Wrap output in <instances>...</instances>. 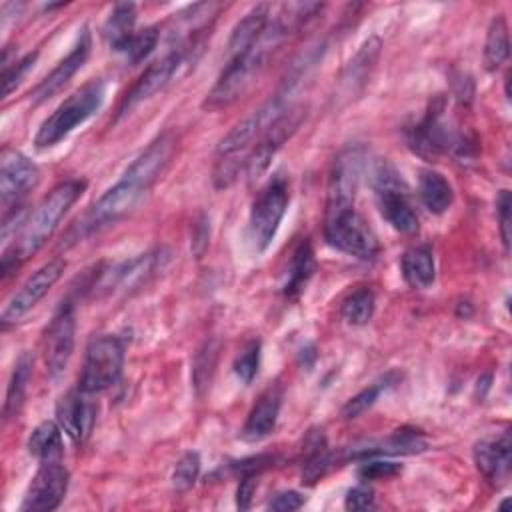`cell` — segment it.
Here are the masks:
<instances>
[{
	"label": "cell",
	"instance_id": "obj_1",
	"mask_svg": "<svg viewBox=\"0 0 512 512\" xmlns=\"http://www.w3.org/2000/svg\"><path fill=\"white\" fill-rule=\"evenodd\" d=\"M84 180H64L56 184L42 202L34 208V212L26 218L22 230L14 238L12 246L2 252V276H10L26 258L34 256L54 234L60 220L72 208V204L84 194Z\"/></svg>",
	"mask_w": 512,
	"mask_h": 512
},
{
	"label": "cell",
	"instance_id": "obj_2",
	"mask_svg": "<svg viewBox=\"0 0 512 512\" xmlns=\"http://www.w3.org/2000/svg\"><path fill=\"white\" fill-rule=\"evenodd\" d=\"M290 98L292 96H288L286 92L276 90L274 96L260 104L220 140L212 166V182L216 188H228L236 182L240 170L246 166V158L256 140L292 106Z\"/></svg>",
	"mask_w": 512,
	"mask_h": 512
},
{
	"label": "cell",
	"instance_id": "obj_3",
	"mask_svg": "<svg viewBox=\"0 0 512 512\" xmlns=\"http://www.w3.org/2000/svg\"><path fill=\"white\" fill-rule=\"evenodd\" d=\"M284 40H286V36L268 20V26H266L264 34L260 36V40L248 52L228 60V64L220 72L216 84L206 94L202 108L216 112V110L228 108L240 96H244L250 90V86L258 80V76L262 74L270 54Z\"/></svg>",
	"mask_w": 512,
	"mask_h": 512
},
{
	"label": "cell",
	"instance_id": "obj_4",
	"mask_svg": "<svg viewBox=\"0 0 512 512\" xmlns=\"http://www.w3.org/2000/svg\"><path fill=\"white\" fill-rule=\"evenodd\" d=\"M444 98L438 96L430 102L426 114L404 130L408 146L422 158L432 160L440 154H454L458 158H470L474 152V142L466 138V134L458 132L444 118Z\"/></svg>",
	"mask_w": 512,
	"mask_h": 512
},
{
	"label": "cell",
	"instance_id": "obj_5",
	"mask_svg": "<svg viewBox=\"0 0 512 512\" xmlns=\"http://www.w3.org/2000/svg\"><path fill=\"white\" fill-rule=\"evenodd\" d=\"M148 190L144 186H140L136 180L128 178L122 174V178L108 188L76 222L74 226L68 230L66 238H64V246H72L100 230H104L106 226L118 222L120 218H124L146 194Z\"/></svg>",
	"mask_w": 512,
	"mask_h": 512
},
{
	"label": "cell",
	"instance_id": "obj_6",
	"mask_svg": "<svg viewBox=\"0 0 512 512\" xmlns=\"http://www.w3.org/2000/svg\"><path fill=\"white\" fill-rule=\"evenodd\" d=\"M106 84L96 78L72 92L38 128L34 144L38 148H50L62 142L72 130L84 124L104 102Z\"/></svg>",
	"mask_w": 512,
	"mask_h": 512
},
{
	"label": "cell",
	"instance_id": "obj_7",
	"mask_svg": "<svg viewBox=\"0 0 512 512\" xmlns=\"http://www.w3.org/2000/svg\"><path fill=\"white\" fill-rule=\"evenodd\" d=\"M382 218L402 234L418 232V216L410 204L408 186L388 160H378L370 176Z\"/></svg>",
	"mask_w": 512,
	"mask_h": 512
},
{
	"label": "cell",
	"instance_id": "obj_8",
	"mask_svg": "<svg viewBox=\"0 0 512 512\" xmlns=\"http://www.w3.org/2000/svg\"><path fill=\"white\" fill-rule=\"evenodd\" d=\"M200 46V40H188V42H176L160 60L152 62L136 80V84L128 90L124 96L120 108H118V118L126 116L132 108L138 104L150 100L158 92H162L184 68L188 66L190 60H194V52Z\"/></svg>",
	"mask_w": 512,
	"mask_h": 512
},
{
	"label": "cell",
	"instance_id": "obj_9",
	"mask_svg": "<svg viewBox=\"0 0 512 512\" xmlns=\"http://www.w3.org/2000/svg\"><path fill=\"white\" fill-rule=\"evenodd\" d=\"M124 366V340L112 334L94 336L84 352L78 390L84 394H98L112 388Z\"/></svg>",
	"mask_w": 512,
	"mask_h": 512
},
{
	"label": "cell",
	"instance_id": "obj_10",
	"mask_svg": "<svg viewBox=\"0 0 512 512\" xmlns=\"http://www.w3.org/2000/svg\"><path fill=\"white\" fill-rule=\"evenodd\" d=\"M364 162H366V152L362 144H348L336 154L328 172L324 220L354 208Z\"/></svg>",
	"mask_w": 512,
	"mask_h": 512
},
{
	"label": "cell",
	"instance_id": "obj_11",
	"mask_svg": "<svg viewBox=\"0 0 512 512\" xmlns=\"http://www.w3.org/2000/svg\"><path fill=\"white\" fill-rule=\"evenodd\" d=\"M288 200H290L288 184L282 176H276L274 180H270L268 186L254 200L250 210V220H248V232L256 252H264L272 244L280 228V222L286 214Z\"/></svg>",
	"mask_w": 512,
	"mask_h": 512
},
{
	"label": "cell",
	"instance_id": "obj_12",
	"mask_svg": "<svg viewBox=\"0 0 512 512\" xmlns=\"http://www.w3.org/2000/svg\"><path fill=\"white\" fill-rule=\"evenodd\" d=\"M324 238L332 248L360 260H374L380 252L374 230L354 208L326 218Z\"/></svg>",
	"mask_w": 512,
	"mask_h": 512
},
{
	"label": "cell",
	"instance_id": "obj_13",
	"mask_svg": "<svg viewBox=\"0 0 512 512\" xmlns=\"http://www.w3.org/2000/svg\"><path fill=\"white\" fill-rule=\"evenodd\" d=\"M306 118V108L302 104H292L276 122H272L266 132L256 140L246 158V176L250 182L258 180L270 166L278 150L292 138Z\"/></svg>",
	"mask_w": 512,
	"mask_h": 512
},
{
	"label": "cell",
	"instance_id": "obj_14",
	"mask_svg": "<svg viewBox=\"0 0 512 512\" xmlns=\"http://www.w3.org/2000/svg\"><path fill=\"white\" fill-rule=\"evenodd\" d=\"M74 332H76V314L74 302L70 298L62 300L56 308L50 324L44 330V362L48 376L56 380L64 374L72 352H74Z\"/></svg>",
	"mask_w": 512,
	"mask_h": 512
},
{
	"label": "cell",
	"instance_id": "obj_15",
	"mask_svg": "<svg viewBox=\"0 0 512 512\" xmlns=\"http://www.w3.org/2000/svg\"><path fill=\"white\" fill-rule=\"evenodd\" d=\"M40 182L38 166L22 152L14 148H4L0 156V206L8 212L22 206L28 192Z\"/></svg>",
	"mask_w": 512,
	"mask_h": 512
},
{
	"label": "cell",
	"instance_id": "obj_16",
	"mask_svg": "<svg viewBox=\"0 0 512 512\" xmlns=\"http://www.w3.org/2000/svg\"><path fill=\"white\" fill-rule=\"evenodd\" d=\"M66 270V262L62 258H52L46 264H42L6 302L0 322L2 326L18 322L26 312H30L50 290L52 286L62 278Z\"/></svg>",
	"mask_w": 512,
	"mask_h": 512
},
{
	"label": "cell",
	"instance_id": "obj_17",
	"mask_svg": "<svg viewBox=\"0 0 512 512\" xmlns=\"http://www.w3.org/2000/svg\"><path fill=\"white\" fill-rule=\"evenodd\" d=\"M70 474L62 460L40 462L20 504L22 512H50L60 506L66 496Z\"/></svg>",
	"mask_w": 512,
	"mask_h": 512
},
{
	"label": "cell",
	"instance_id": "obj_18",
	"mask_svg": "<svg viewBox=\"0 0 512 512\" xmlns=\"http://www.w3.org/2000/svg\"><path fill=\"white\" fill-rule=\"evenodd\" d=\"M176 152V134L172 130L162 132L154 138L124 170V176L136 180L140 186L150 190L154 182L164 174Z\"/></svg>",
	"mask_w": 512,
	"mask_h": 512
},
{
	"label": "cell",
	"instance_id": "obj_19",
	"mask_svg": "<svg viewBox=\"0 0 512 512\" xmlns=\"http://www.w3.org/2000/svg\"><path fill=\"white\" fill-rule=\"evenodd\" d=\"M90 48H92V36H90V30L84 26L76 44L66 54V58H62L56 64V68L44 80H40L38 86L30 92L32 104H42L48 98H52L56 92H60L70 82V78L84 66V62L90 56Z\"/></svg>",
	"mask_w": 512,
	"mask_h": 512
},
{
	"label": "cell",
	"instance_id": "obj_20",
	"mask_svg": "<svg viewBox=\"0 0 512 512\" xmlns=\"http://www.w3.org/2000/svg\"><path fill=\"white\" fill-rule=\"evenodd\" d=\"M472 454H474V464L478 472L486 480H490L496 486L508 480L510 466H512V442L508 432L478 440L474 444Z\"/></svg>",
	"mask_w": 512,
	"mask_h": 512
},
{
	"label": "cell",
	"instance_id": "obj_21",
	"mask_svg": "<svg viewBox=\"0 0 512 512\" xmlns=\"http://www.w3.org/2000/svg\"><path fill=\"white\" fill-rule=\"evenodd\" d=\"M88 396L82 390H72L56 406V422L76 444L90 436L96 422V404Z\"/></svg>",
	"mask_w": 512,
	"mask_h": 512
},
{
	"label": "cell",
	"instance_id": "obj_22",
	"mask_svg": "<svg viewBox=\"0 0 512 512\" xmlns=\"http://www.w3.org/2000/svg\"><path fill=\"white\" fill-rule=\"evenodd\" d=\"M282 406V388L280 384H270L250 408L246 422L242 426V440L244 442H260L262 438L270 436L276 428L278 414Z\"/></svg>",
	"mask_w": 512,
	"mask_h": 512
},
{
	"label": "cell",
	"instance_id": "obj_23",
	"mask_svg": "<svg viewBox=\"0 0 512 512\" xmlns=\"http://www.w3.org/2000/svg\"><path fill=\"white\" fill-rule=\"evenodd\" d=\"M268 20H270L268 4H256L250 12H246L230 32V40H228L230 58L248 52L264 34Z\"/></svg>",
	"mask_w": 512,
	"mask_h": 512
},
{
	"label": "cell",
	"instance_id": "obj_24",
	"mask_svg": "<svg viewBox=\"0 0 512 512\" xmlns=\"http://www.w3.org/2000/svg\"><path fill=\"white\" fill-rule=\"evenodd\" d=\"M304 464H302V482L316 484L320 478L328 474V470L336 464V454L330 452L326 434L322 428L308 430L304 438Z\"/></svg>",
	"mask_w": 512,
	"mask_h": 512
},
{
	"label": "cell",
	"instance_id": "obj_25",
	"mask_svg": "<svg viewBox=\"0 0 512 512\" xmlns=\"http://www.w3.org/2000/svg\"><path fill=\"white\" fill-rule=\"evenodd\" d=\"M380 40L376 38V36H372V38H368L362 46H360V50L350 58V62L346 64V68L342 70V90L348 94V96H352V94H356V92H360L364 86H366V82H368V78H370V74H372V70H374V64H376V60H378V54H380Z\"/></svg>",
	"mask_w": 512,
	"mask_h": 512
},
{
	"label": "cell",
	"instance_id": "obj_26",
	"mask_svg": "<svg viewBox=\"0 0 512 512\" xmlns=\"http://www.w3.org/2000/svg\"><path fill=\"white\" fill-rule=\"evenodd\" d=\"M314 268H316L314 250H312V244L304 238L296 244V248L292 252V258L288 264V274L282 284L284 296L290 300H296L302 294V290L306 288V284L310 282Z\"/></svg>",
	"mask_w": 512,
	"mask_h": 512
},
{
	"label": "cell",
	"instance_id": "obj_27",
	"mask_svg": "<svg viewBox=\"0 0 512 512\" xmlns=\"http://www.w3.org/2000/svg\"><path fill=\"white\" fill-rule=\"evenodd\" d=\"M400 270L404 280L412 288H428L436 278L434 254L428 244H418L408 248L400 258Z\"/></svg>",
	"mask_w": 512,
	"mask_h": 512
},
{
	"label": "cell",
	"instance_id": "obj_28",
	"mask_svg": "<svg viewBox=\"0 0 512 512\" xmlns=\"http://www.w3.org/2000/svg\"><path fill=\"white\" fill-rule=\"evenodd\" d=\"M418 194L422 204L432 214H444L454 202L452 184L436 170L428 168L420 172L418 178Z\"/></svg>",
	"mask_w": 512,
	"mask_h": 512
},
{
	"label": "cell",
	"instance_id": "obj_29",
	"mask_svg": "<svg viewBox=\"0 0 512 512\" xmlns=\"http://www.w3.org/2000/svg\"><path fill=\"white\" fill-rule=\"evenodd\" d=\"M32 368H34V358L28 352H22L14 364L10 382H8V390H6V400H4V420L14 418L24 400H26V392H28V384L32 378Z\"/></svg>",
	"mask_w": 512,
	"mask_h": 512
},
{
	"label": "cell",
	"instance_id": "obj_30",
	"mask_svg": "<svg viewBox=\"0 0 512 512\" xmlns=\"http://www.w3.org/2000/svg\"><path fill=\"white\" fill-rule=\"evenodd\" d=\"M28 452L38 458L40 462L46 460H62L64 444H62V428L58 422L44 420L40 422L30 438H28Z\"/></svg>",
	"mask_w": 512,
	"mask_h": 512
},
{
	"label": "cell",
	"instance_id": "obj_31",
	"mask_svg": "<svg viewBox=\"0 0 512 512\" xmlns=\"http://www.w3.org/2000/svg\"><path fill=\"white\" fill-rule=\"evenodd\" d=\"M510 56V38H508V24L502 14H496L490 20L486 42H484V66L486 70H498Z\"/></svg>",
	"mask_w": 512,
	"mask_h": 512
},
{
	"label": "cell",
	"instance_id": "obj_32",
	"mask_svg": "<svg viewBox=\"0 0 512 512\" xmlns=\"http://www.w3.org/2000/svg\"><path fill=\"white\" fill-rule=\"evenodd\" d=\"M134 24H136V6L132 2L116 4L102 28V34L114 52H118V48L136 32Z\"/></svg>",
	"mask_w": 512,
	"mask_h": 512
},
{
	"label": "cell",
	"instance_id": "obj_33",
	"mask_svg": "<svg viewBox=\"0 0 512 512\" xmlns=\"http://www.w3.org/2000/svg\"><path fill=\"white\" fill-rule=\"evenodd\" d=\"M376 298L370 288H358L342 300L340 316L350 326H364L372 320Z\"/></svg>",
	"mask_w": 512,
	"mask_h": 512
},
{
	"label": "cell",
	"instance_id": "obj_34",
	"mask_svg": "<svg viewBox=\"0 0 512 512\" xmlns=\"http://www.w3.org/2000/svg\"><path fill=\"white\" fill-rule=\"evenodd\" d=\"M394 384H398V376L394 372L386 374L382 380L370 384L368 388L360 390L356 396H352L344 406H342V418L352 420L358 418L360 414H364L370 406H374V402L380 398V394L388 388H392Z\"/></svg>",
	"mask_w": 512,
	"mask_h": 512
},
{
	"label": "cell",
	"instance_id": "obj_35",
	"mask_svg": "<svg viewBox=\"0 0 512 512\" xmlns=\"http://www.w3.org/2000/svg\"><path fill=\"white\" fill-rule=\"evenodd\" d=\"M218 360V342L216 340H206L202 348L194 356V366H192V380L198 396H202L212 382V374L216 368Z\"/></svg>",
	"mask_w": 512,
	"mask_h": 512
},
{
	"label": "cell",
	"instance_id": "obj_36",
	"mask_svg": "<svg viewBox=\"0 0 512 512\" xmlns=\"http://www.w3.org/2000/svg\"><path fill=\"white\" fill-rule=\"evenodd\" d=\"M160 38V30L156 26H148L142 28L138 32H134L120 48L118 52L130 62V64H138L142 62L146 56H150V52L156 48Z\"/></svg>",
	"mask_w": 512,
	"mask_h": 512
},
{
	"label": "cell",
	"instance_id": "obj_37",
	"mask_svg": "<svg viewBox=\"0 0 512 512\" xmlns=\"http://www.w3.org/2000/svg\"><path fill=\"white\" fill-rule=\"evenodd\" d=\"M200 476V456L198 452H186L182 458L176 462L174 472H172V486L176 492H186L190 490Z\"/></svg>",
	"mask_w": 512,
	"mask_h": 512
},
{
	"label": "cell",
	"instance_id": "obj_38",
	"mask_svg": "<svg viewBox=\"0 0 512 512\" xmlns=\"http://www.w3.org/2000/svg\"><path fill=\"white\" fill-rule=\"evenodd\" d=\"M260 350H262V344L260 340H250L242 352L234 358V374L238 376V380L242 384H250L256 374H258V366H260Z\"/></svg>",
	"mask_w": 512,
	"mask_h": 512
},
{
	"label": "cell",
	"instance_id": "obj_39",
	"mask_svg": "<svg viewBox=\"0 0 512 512\" xmlns=\"http://www.w3.org/2000/svg\"><path fill=\"white\" fill-rule=\"evenodd\" d=\"M402 472V466L390 460H378L374 458H366L364 464H360L358 468V478L362 482H372V480H384V478H392L396 474Z\"/></svg>",
	"mask_w": 512,
	"mask_h": 512
},
{
	"label": "cell",
	"instance_id": "obj_40",
	"mask_svg": "<svg viewBox=\"0 0 512 512\" xmlns=\"http://www.w3.org/2000/svg\"><path fill=\"white\" fill-rule=\"evenodd\" d=\"M36 58H38V52H28L12 66H4V98L16 90V86L24 80L26 72L34 66Z\"/></svg>",
	"mask_w": 512,
	"mask_h": 512
},
{
	"label": "cell",
	"instance_id": "obj_41",
	"mask_svg": "<svg viewBox=\"0 0 512 512\" xmlns=\"http://www.w3.org/2000/svg\"><path fill=\"white\" fill-rule=\"evenodd\" d=\"M344 508L346 510H368V508H374V490L366 482L350 488L346 492V498H344Z\"/></svg>",
	"mask_w": 512,
	"mask_h": 512
},
{
	"label": "cell",
	"instance_id": "obj_42",
	"mask_svg": "<svg viewBox=\"0 0 512 512\" xmlns=\"http://www.w3.org/2000/svg\"><path fill=\"white\" fill-rule=\"evenodd\" d=\"M276 462V456L272 454H258V456H250L244 460H238L232 464L234 474L244 476V474H260L262 470L270 468Z\"/></svg>",
	"mask_w": 512,
	"mask_h": 512
},
{
	"label": "cell",
	"instance_id": "obj_43",
	"mask_svg": "<svg viewBox=\"0 0 512 512\" xmlns=\"http://www.w3.org/2000/svg\"><path fill=\"white\" fill-rule=\"evenodd\" d=\"M496 210H498L502 244L508 252V248H510V192L508 190H500L498 200H496Z\"/></svg>",
	"mask_w": 512,
	"mask_h": 512
},
{
	"label": "cell",
	"instance_id": "obj_44",
	"mask_svg": "<svg viewBox=\"0 0 512 512\" xmlns=\"http://www.w3.org/2000/svg\"><path fill=\"white\" fill-rule=\"evenodd\" d=\"M304 504V496L296 490H286V492H278L270 502L268 508L276 510V512H292L302 508Z\"/></svg>",
	"mask_w": 512,
	"mask_h": 512
},
{
	"label": "cell",
	"instance_id": "obj_45",
	"mask_svg": "<svg viewBox=\"0 0 512 512\" xmlns=\"http://www.w3.org/2000/svg\"><path fill=\"white\" fill-rule=\"evenodd\" d=\"M258 474H244L240 476V484H238V490H236V506L240 510H248L250 504H252V496L256 492V486H258Z\"/></svg>",
	"mask_w": 512,
	"mask_h": 512
},
{
	"label": "cell",
	"instance_id": "obj_46",
	"mask_svg": "<svg viewBox=\"0 0 512 512\" xmlns=\"http://www.w3.org/2000/svg\"><path fill=\"white\" fill-rule=\"evenodd\" d=\"M490 382H492V376H490V374H484L482 378H478V386H476V390H480V388H482V392H478V394H480V400H482V398H484V394L488 392Z\"/></svg>",
	"mask_w": 512,
	"mask_h": 512
}]
</instances>
